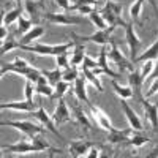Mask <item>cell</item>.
Wrapping results in <instances>:
<instances>
[{
	"instance_id": "cell-15",
	"label": "cell",
	"mask_w": 158,
	"mask_h": 158,
	"mask_svg": "<svg viewBox=\"0 0 158 158\" xmlns=\"http://www.w3.org/2000/svg\"><path fill=\"white\" fill-rule=\"evenodd\" d=\"M133 135H136V130L133 128H128V130H111L109 131V136H108V141L112 142V144H120V142H127Z\"/></svg>"
},
{
	"instance_id": "cell-35",
	"label": "cell",
	"mask_w": 158,
	"mask_h": 158,
	"mask_svg": "<svg viewBox=\"0 0 158 158\" xmlns=\"http://www.w3.org/2000/svg\"><path fill=\"white\" fill-rule=\"evenodd\" d=\"M56 60H57L56 62L57 63V68H60V70H67L70 67V54H68V52H63V54L57 56Z\"/></svg>"
},
{
	"instance_id": "cell-45",
	"label": "cell",
	"mask_w": 158,
	"mask_h": 158,
	"mask_svg": "<svg viewBox=\"0 0 158 158\" xmlns=\"http://www.w3.org/2000/svg\"><path fill=\"white\" fill-rule=\"evenodd\" d=\"M85 156H87V158H97V156H100V150L94 147V149H90V150H89V153H87Z\"/></svg>"
},
{
	"instance_id": "cell-23",
	"label": "cell",
	"mask_w": 158,
	"mask_h": 158,
	"mask_svg": "<svg viewBox=\"0 0 158 158\" xmlns=\"http://www.w3.org/2000/svg\"><path fill=\"white\" fill-rule=\"evenodd\" d=\"M147 60H158V40L156 41L147 49V51H144L141 56L136 57V60L133 63H139V62H147Z\"/></svg>"
},
{
	"instance_id": "cell-24",
	"label": "cell",
	"mask_w": 158,
	"mask_h": 158,
	"mask_svg": "<svg viewBox=\"0 0 158 158\" xmlns=\"http://www.w3.org/2000/svg\"><path fill=\"white\" fill-rule=\"evenodd\" d=\"M111 84H112L114 92H115V94L120 97V98L128 100V98H131V97H135V90H133V87H130V85H120V84L115 81V79H112Z\"/></svg>"
},
{
	"instance_id": "cell-37",
	"label": "cell",
	"mask_w": 158,
	"mask_h": 158,
	"mask_svg": "<svg viewBox=\"0 0 158 158\" xmlns=\"http://www.w3.org/2000/svg\"><path fill=\"white\" fill-rule=\"evenodd\" d=\"M35 84L32 81H25V90H24V94H25V100L27 101H33V94H35Z\"/></svg>"
},
{
	"instance_id": "cell-40",
	"label": "cell",
	"mask_w": 158,
	"mask_h": 158,
	"mask_svg": "<svg viewBox=\"0 0 158 158\" xmlns=\"http://www.w3.org/2000/svg\"><path fill=\"white\" fill-rule=\"evenodd\" d=\"M152 71H153V63H152V60H147L146 63L142 65V68H141V76L144 77V81L150 76Z\"/></svg>"
},
{
	"instance_id": "cell-39",
	"label": "cell",
	"mask_w": 158,
	"mask_h": 158,
	"mask_svg": "<svg viewBox=\"0 0 158 158\" xmlns=\"http://www.w3.org/2000/svg\"><path fill=\"white\" fill-rule=\"evenodd\" d=\"M115 16H120L122 18V3H117V2H112V0H109V2H106V5Z\"/></svg>"
},
{
	"instance_id": "cell-27",
	"label": "cell",
	"mask_w": 158,
	"mask_h": 158,
	"mask_svg": "<svg viewBox=\"0 0 158 158\" xmlns=\"http://www.w3.org/2000/svg\"><path fill=\"white\" fill-rule=\"evenodd\" d=\"M46 77H48V81H49V84L51 85H57L60 81H62V74H63V70H60V68H56V70H52V71H48V70H43L41 71Z\"/></svg>"
},
{
	"instance_id": "cell-48",
	"label": "cell",
	"mask_w": 158,
	"mask_h": 158,
	"mask_svg": "<svg viewBox=\"0 0 158 158\" xmlns=\"http://www.w3.org/2000/svg\"><path fill=\"white\" fill-rule=\"evenodd\" d=\"M147 156H149V158H152V156H158V147H155V149L152 150V153H149Z\"/></svg>"
},
{
	"instance_id": "cell-43",
	"label": "cell",
	"mask_w": 158,
	"mask_h": 158,
	"mask_svg": "<svg viewBox=\"0 0 158 158\" xmlns=\"http://www.w3.org/2000/svg\"><path fill=\"white\" fill-rule=\"evenodd\" d=\"M156 92H158V79H153V82H152L150 89L146 92V97H152L153 94H156Z\"/></svg>"
},
{
	"instance_id": "cell-42",
	"label": "cell",
	"mask_w": 158,
	"mask_h": 158,
	"mask_svg": "<svg viewBox=\"0 0 158 158\" xmlns=\"http://www.w3.org/2000/svg\"><path fill=\"white\" fill-rule=\"evenodd\" d=\"M71 2H74V5H90V6H94V5L100 3V0H71Z\"/></svg>"
},
{
	"instance_id": "cell-17",
	"label": "cell",
	"mask_w": 158,
	"mask_h": 158,
	"mask_svg": "<svg viewBox=\"0 0 158 158\" xmlns=\"http://www.w3.org/2000/svg\"><path fill=\"white\" fill-rule=\"evenodd\" d=\"M2 109H13V111H22V112H33L35 111V103L33 101H11V103H2Z\"/></svg>"
},
{
	"instance_id": "cell-3",
	"label": "cell",
	"mask_w": 158,
	"mask_h": 158,
	"mask_svg": "<svg viewBox=\"0 0 158 158\" xmlns=\"http://www.w3.org/2000/svg\"><path fill=\"white\" fill-rule=\"evenodd\" d=\"M3 127H13L19 131H22L25 138H33L40 133H44L46 127H41V125H36L30 120H21V122H2Z\"/></svg>"
},
{
	"instance_id": "cell-12",
	"label": "cell",
	"mask_w": 158,
	"mask_h": 158,
	"mask_svg": "<svg viewBox=\"0 0 158 158\" xmlns=\"http://www.w3.org/2000/svg\"><path fill=\"white\" fill-rule=\"evenodd\" d=\"M120 106H122V109H123V112L127 115V120H128L130 127L133 128V130H136V131H141L144 128L142 127V122H141V118L138 117V114L135 112V109L128 104V101L123 100V98H120Z\"/></svg>"
},
{
	"instance_id": "cell-25",
	"label": "cell",
	"mask_w": 158,
	"mask_h": 158,
	"mask_svg": "<svg viewBox=\"0 0 158 158\" xmlns=\"http://www.w3.org/2000/svg\"><path fill=\"white\" fill-rule=\"evenodd\" d=\"M128 82H130V87H133V90H141L142 84H144V77L141 76V70H133V71H130L128 74Z\"/></svg>"
},
{
	"instance_id": "cell-51",
	"label": "cell",
	"mask_w": 158,
	"mask_h": 158,
	"mask_svg": "<svg viewBox=\"0 0 158 158\" xmlns=\"http://www.w3.org/2000/svg\"><path fill=\"white\" fill-rule=\"evenodd\" d=\"M41 2H43V0H41Z\"/></svg>"
},
{
	"instance_id": "cell-46",
	"label": "cell",
	"mask_w": 158,
	"mask_h": 158,
	"mask_svg": "<svg viewBox=\"0 0 158 158\" xmlns=\"http://www.w3.org/2000/svg\"><path fill=\"white\" fill-rule=\"evenodd\" d=\"M149 79H158V60H156V63L153 65V71L150 73V76H149Z\"/></svg>"
},
{
	"instance_id": "cell-5",
	"label": "cell",
	"mask_w": 158,
	"mask_h": 158,
	"mask_svg": "<svg viewBox=\"0 0 158 158\" xmlns=\"http://www.w3.org/2000/svg\"><path fill=\"white\" fill-rule=\"evenodd\" d=\"M24 10L27 11V15L30 16L29 19H32L33 25H40L41 24V19H44L43 18L44 3L41 0H38V2H35V0H24Z\"/></svg>"
},
{
	"instance_id": "cell-20",
	"label": "cell",
	"mask_w": 158,
	"mask_h": 158,
	"mask_svg": "<svg viewBox=\"0 0 158 158\" xmlns=\"http://www.w3.org/2000/svg\"><path fill=\"white\" fill-rule=\"evenodd\" d=\"M74 94H76L77 100H81L82 103L87 104V106H90L87 94H85V77H84V74L82 76H77V79L74 81Z\"/></svg>"
},
{
	"instance_id": "cell-10",
	"label": "cell",
	"mask_w": 158,
	"mask_h": 158,
	"mask_svg": "<svg viewBox=\"0 0 158 158\" xmlns=\"http://www.w3.org/2000/svg\"><path fill=\"white\" fill-rule=\"evenodd\" d=\"M32 117H35V118H38V120H40V123H41V125H44L49 131H52V133H54L56 136H59L60 139H62V135L59 133V130L56 128L57 125L54 123V118H52V117H49V114L44 111V108L43 106H40L38 108V111H33L32 114H30Z\"/></svg>"
},
{
	"instance_id": "cell-7",
	"label": "cell",
	"mask_w": 158,
	"mask_h": 158,
	"mask_svg": "<svg viewBox=\"0 0 158 158\" xmlns=\"http://www.w3.org/2000/svg\"><path fill=\"white\" fill-rule=\"evenodd\" d=\"M43 18L48 22H54V24H63V25H73V24H84L82 18H77V16H67L63 13H46Z\"/></svg>"
},
{
	"instance_id": "cell-29",
	"label": "cell",
	"mask_w": 158,
	"mask_h": 158,
	"mask_svg": "<svg viewBox=\"0 0 158 158\" xmlns=\"http://www.w3.org/2000/svg\"><path fill=\"white\" fill-rule=\"evenodd\" d=\"M89 18H90V21H92V24H95V27L98 29V30H104V29H108V24H106V21L103 19V16H101V13L100 11H97V10H94L89 15Z\"/></svg>"
},
{
	"instance_id": "cell-16",
	"label": "cell",
	"mask_w": 158,
	"mask_h": 158,
	"mask_svg": "<svg viewBox=\"0 0 158 158\" xmlns=\"http://www.w3.org/2000/svg\"><path fill=\"white\" fill-rule=\"evenodd\" d=\"M89 109H90V115L92 117H94L95 118V122L103 128V130H106V131H111V130H114V127L111 125V122H109V118H108V115L106 114H104L98 106H92V104H90V106H89Z\"/></svg>"
},
{
	"instance_id": "cell-26",
	"label": "cell",
	"mask_w": 158,
	"mask_h": 158,
	"mask_svg": "<svg viewBox=\"0 0 158 158\" xmlns=\"http://www.w3.org/2000/svg\"><path fill=\"white\" fill-rule=\"evenodd\" d=\"M73 112H74V115H76V120H77V123L84 128V133H87V131L90 130V122L87 120V117H85L84 111H82L81 108H79L77 104H74V106H73Z\"/></svg>"
},
{
	"instance_id": "cell-28",
	"label": "cell",
	"mask_w": 158,
	"mask_h": 158,
	"mask_svg": "<svg viewBox=\"0 0 158 158\" xmlns=\"http://www.w3.org/2000/svg\"><path fill=\"white\" fill-rule=\"evenodd\" d=\"M15 48H21V41H16L13 36H6L3 41H2V48H0V54L5 56L6 52H10L11 49H15Z\"/></svg>"
},
{
	"instance_id": "cell-14",
	"label": "cell",
	"mask_w": 158,
	"mask_h": 158,
	"mask_svg": "<svg viewBox=\"0 0 158 158\" xmlns=\"http://www.w3.org/2000/svg\"><path fill=\"white\" fill-rule=\"evenodd\" d=\"M2 150L22 155V153H30V152L33 153L35 152V147H33L32 142H27V141H25V138H24V139H21L16 144H6V146H2Z\"/></svg>"
},
{
	"instance_id": "cell-9",
	"label": "cell",
	"mask_w": 158,
	"mask_h": 158,
	"mask_svg": "<svg viewBox=\"0 0 158 158\" xmlns=\"http://www.w3.org/2000/svg\"><path fill=\"white\" fill-rule=\"evenodd\" d=\"M30 70H32V67L29 65V62L24 60V59H21V57H16L13 63H5V65H2V74H5L6 71H13V73L21 74V76L25 77Z\"/></svg>"
},
{
	"instance_id": "cell-38",
	"label": "cell",
	"mask_w": 158,
	"mask_h": 158,
	"mask_svg": "<svg viewBox=\"0 0 158 158\" xmlns=\"http://www.w3.org/2000/svg\"><path fill=\"white\" fill-rule=\"evenodd\" d=\"M94 10L95 8L90 6V5H71L70 6V11H79V13H82V15H90Z\"/></svg>"
},
{
	"instance_id": "cell-1",
	"label": "cell",
	"mask_w": 158,
	"mask_h": 158,
	"mask_svg": "<svg viewBox=\"0 0 158 158\" xmlns=\"http://www.w3.org/2000/svg\"><path fill=\"white\" fill-rule=\"evenodd\" d=\"M74 48V41L71 43H65V44H57V46H51V44H21L19 49L22 51H27V52H35V54H40V56H60L63 52H68V49Z\"/></svg>"
},
{
	"instance_id": "cell-34",
	"label": "cell",
	"mask_w": 158,
	"mask_h": 158,
	"mask_svg": "<svg viewBox=\"0 0 158 158\" xmlns=\"http://www.w3.org/2000/svg\"><path fill=\"white\" fill-rule=\"evenodd\" d=\"M18 32L19 33H27L32 27H33V22H32V19H27V18H24V16H21L19 19H18Z\"/></svg>"
},
{
	"instance_id": "cell-8",
	"label": "cell",
	"mask_w": 158,
	"mask_h": 158,
	"mask_svg": "<svg viewBox=\"0 0 158 158\" xmlns=\"http://www.w3.org/2000/svg\"><path fill=\"white\" fill-rule=\"evenodd\" d=\"M115 30V25H109V29H104V30H97L95 33H92L89 36H79L81 41H94L97 44H101V46H106L109 41H111V33Z\"/></svg>"
},
{
	"instance_id": "cell-31",
	"label": "cell",
	"mask_w": 158,
	"mask_h": 158,
	"mask_svg": "<svg viewBox=\"0 0 158 158\" xmlns=\"http://www.w3.org/2000/svg\"><path fill=\"white\" fill-rule=\"evenodd\" d=\"M68 87H70V82H67V81H60V82L54 87V95L51 97V100H60V98H63V95L67 94Z\"/></svg>"
},
{
	"instance_id": "cell-33",
	"label": "cell",
	"mask_w": 158,
	"mask_h": 158,
	"mask_svg": "<svg viewBox=\"0 0 158 158\" xmlns=\"http://www.w3.org/2000/svg\"><path fill=\"white\" fill-rule=\"evenodd\" d=\"M79 73H77V68L76 67H68L67 70H63V74H62V81H67V82H74L77 79Z\"/></svg>"
},
{
	"instance_id": "cell-13",
	"label": "cell",
	"mask_w": 158,
	"mask_h": 158,
	"mask_svg": "<svg viewBox=\"0 0 158 158\" xmlns=\"http://www.w3.org/2000/svg\"><path fill=\"white\" fill-rule=\"evenodd\" d=\"M52 118H54V123L59 127L65 122H70L71 120V114H70V109L67 106V101H65L63 98L59 100V104L56 108V112L52 114Z\"/></svg>"
},
{
	"instance_id": "cell-41",
	"label": "cell",
	"mask_w": 158,
	"mask_h": 158,
	"mask_svg": "<svg viewBox=\"0 0 158 158\" xmlns=\"http://www.w3.org/2000/svg\"><path fill=\"white\" fill-rule=\"evenodd\" d=\"M82 67L94 70V68H98V62L94 60V59H90L89 56H85V57H84V62H82Z\"/></svg>"
},
{
	"instance_id": "cell-36",
	"label": "cell",
	"mask_w": 158,
	"mask_h": 158,
	"mask_svg": "<svg viewBox=\"0 0 158 158\" xmlns=\"http://www.w3.org/2000/svg\"><path fill=\"white\" fill-rule=\"evenodd\" d=\"M142 5H144V0H136V2L131 5V8H130V15H131V19H133V21H138V19H139Z\"/></svg>"
},
{
	"instance_id": "cell-6",
	"label": "cell",
	"mask_w": 158,
	"mask_h": 158,
	"mask_svg": "<svg viewBox=\"0 0 158 158\" xmlns=\"http://www.w3.org/2000/svg\"><path fill=\"white\" fill-rule=\"evenodd\" d=\"M125 40H127V44L130 48V54H131V60H136L138 57V52H139V48H141V40L138 38L136 32H135V27L133 24H128L125 25Z\"/></svg>"
},
{
	"instance_id": "cell-49",
	"label": "cell",
	"mask_w": 158,
	"mask_h": 158,
	"mask_svg": "<svg viewBox=\"0 0 158 158\" xmlns=\"http://www.w3.org/2000/svg\"><path fill=\"white\" fill-rule=\"evenodd\" d=\"M16 3H22V0H16Z\"/></svg>"
},
{
	"instance_id": "cell-44",
	"label": "cell",
	"mask_w": 158,
	"mask_h": 158,
	"mask_svg": "<svg viewBox=\"0 0 158 158\" xmlns=\"http://www.w3.org/2000/svg\"><path fill=\"white\" fill-rule=\"evenodd\" d=\"M56 2V5L57 6H60V8H63L65 11H70V0H54Z\"/></svg>"
},
{
	"instance_id": "cell-30",
	"label": "cell",
	"mask_w": 158,
	"mask_h": 158,
	"mask_svg": "<svg viewBox=\"0 0 158 158\" xmlns=\"http://www.w3.org/2000/svg\"><path fill=\"white\" fill-rule=\"evenodd\" d=\"M82 74H84V77L87 79L89 82H92L95 87H97V90L98 92H103V85H101V82L98 81V77H97V74L92 71L90 68H85V67H82Z\"/></svg>"
},
{
	"instance_id": "cell-2",
	"label": "cell",
	"mask_w": 158,
	"mask_h": 158,
	"mask_svg": "<svg viewBox=\"0 0 158 158\" xmlns=\"http://www.w3.org/2000/svg\"><path fill=\"white\" fill-rule=\"evenodd\" d=\"M135 97H136L138 101L141 103L144 112H146V117L149 118V122H150L152 127H153V131H155V133H158V100H156L155 103L147 101L146 98H144V95L141 94V90H136V92H135Z\"/></svg>"
},
{
	"instance_id": "cell-19",
	"label": "cell",
	"mask_w": 158,
	"mask_h": 158,
	"mask_svg": "<svg viewBox=\"0 0 158 158\" xmlns=\"http://www.w3.org/2000/svg\"><path fill=\"white\" fill-rule=\"evenodd\" d=\"M35 90H36V94L38 95H44V97H52L54 95V85H51L49 81H48V77L44 74L40 76V79L36 81L35 84Z\"/></svg>"
},
{
	"instance_id": "cell-21",
	"label": "cell",
	"mask_w": 158,
	"mask_h": 158,
	"mask_svg": "<svg viewBox=\"0 0 158 158\" xmlns=\"http://www.w3.org/2000/svg\"><path fill=\"white\" fill-rule=\"evenodd\" d=\"M43 35H44V27L43 25H33L27 33H24V36L21 40V44H30L32 41H35V40H38L40 36H43Z\"/></svg>"
},
{
	"instance_id": "cell-32",
	"label": "cell",
	"mask_w": 158,
	"mask_h": 158,
	"mask_svg": "<svg viewBox=\"0 0 158 158\" xmlns=\"http://www.w3.org/2000/svg\"><path fill=\"white\" fill-rule=\"evenodd\" d=\"M150 139L147 138V136H141V135H133L131 136L125 144L127 146H131V147H141V146H144V144H147Z\"/></svg>"
},
{
	"instance_id": "cell-11",
	"label": "cell",
	"mask_w": 158,
	"mask_h": 158,
	"mask_svg": "<svg viewBox=\"0 0 158 158\" xmlns=\"http://www.w3.org/2000/svg\"><path fill=\"white\" fill-rule=\"evenodd\" d=\"M73 40H74V51L71 52V57H70V63L73 67H77L84 62V57H85V44L84 41L79 40V36L76 33H71Z\"/></svg>"
},
{
	"instance_id": "cell-47",
	"label": "cell",
	"mask_w": 158,
	"mask_h": 158,
	"mask_svg": "<svg viewBox=\"0 0 158 158\" xmlns=\"http://www.w3.org/2000/svg\"><path fill=\"white\" fill-rule=\"evenodd\" d=\"M5 38H6V25L2 24V27H0V40L3 41Z\"/></svg>"
},
{
	"instance_id": "cell-4",
	"label": "cell",
	"mask_w": 158,
	"mask_h": 158,
	"mask_svg": "<svg viewBox=\"0 0 158 158\" xmlns=\"http://www.w3.org/2000/svg\"><path fill=\"white\" fill-rule=\"evenodd\" d=\"M111 49H109V54H108V57H109V60L112 62V63H115L118 68H120V71H133L135 70V65L131 63V62H128L123 56H122V52L118 51V48H117V43L114 41V40L111 38Z\"/></svg>"
},
{
	"instance_id": "cell-18",
	"label": "cell",
	"mask_w": 158,
	"mask_h": 158,
	"mask_svg": "<svg viewBox=\"0 0 158 158\" xmlns=\"http://www.w3.org/2000/svg\"><path fill=\"white\" fill-rule=\"evenodd\" d=\"M94 147V142H89V141H74L70 144V152L73 158L77 156H85L87 152Z\"/></svg>"
},
{
	"instance_id": "cell-22",
	"label": "cell",
	"mask_w": 158,
	"mask_h": 158,
	"mask_svg": "<svg viewBox=\"0 0 158 158\" xmlns=\"http://www.w3.org/2000/svg\"><path fill=\"white\" fill-rule=\"evenodd\" d=\"M22 3H16V8H13L11 11L8 13H3V16H2V24L3 25H11L15 21H18L21 16H22Z\"/></svg>"
},
{
	"instance_id": "cell-50",
	"label": "cell",
	"mask_w": 158,
	"mask_h": 158,
	"mask_svg": "<svg viewBox=\"0 0 158 158\" xmlns=\"http://www.w3.org/2000/svg\"><path fill=\"white\" fill-rule=\"evenodd\" d=\"M106 2H109V0H106Z\"/></svg>"
}]
</instances>
